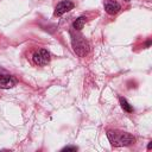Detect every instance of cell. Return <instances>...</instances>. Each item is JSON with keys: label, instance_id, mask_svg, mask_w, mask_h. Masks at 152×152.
<instances>
[{"label": "cell", "instance_id": "6da1fadb", "mask_svg": "<svg viewBox=\"0 0 152 152\" xmlns=\"http://www.w3.org/2000/svg\"><path fill=\"white\" fill-rule=\"evenodd\" d=\"M107 137H108L110 144L115 147L128 146L135 141V138L132 134L126 133V132H121V131H108Z\"/></svg>", "mask_w": 152, "mask_h": 152}, {"label": "cell", "instance_id": "7a4b0ae2", "mask_svg": "<svg viewBox=\"0 0 152 152\" xmlns=\"http://www.w3.org/2000/svg\"><path fill=\"white\" fill-rule=\"evenodd\" d=\"M71 42H72V48L76 55H78L80 57H86V55H88L89 44L82 36H72Z\"/></svg>", "mask_w": 152, "mask_h": 152}, {"label": "cell", "instance_id": "3957f363", "mask_svg": "<svg viewBox=\"0 0 152 152\" xmlns=\"http://www.w3.org/2000/svg\"><path fill=\"white\" fill-rule=\"evenodd\" d=\"M33 62L37 65H46L50 62V53L45 49H40L33 55Z\"/></svg>", "mask_w": 152, "mask_h": 152}, {"label": "cell", "instance_id": "277c9868", "mask_svg": "<svg viewBox=\"0 0 152 152\" xmlns=\"http://www.w3.org/2000/svg\"><path fill=\"white\" fill-rule=\"evenodd\" d=\"M74 8V4L70 1V0H63L61 2L57 4V6L55 7V12H53V15L55 17H61L63 15L64 13L69 12L70 10Z\"/></svg>", "mask_w": 152, "mask_h": 152}, {"label": "cell", "instance_id": "5b68a950", "mask_svg": "<svg viewBox=\"0 0 152 152\" xmlns=\"http://www.w3.org/2000/svg\"><path fill=\"white\" fill-rule=\"evenodd\" d=\"M15 78L11 75H1L0 74V88L2 89H10L15 86Z\"/></svg>", "mask_w": 152, "mask_h": 152}, {"label": "cell", "instance_id": "8992f818", "mask_svg": "<svg viewBox=\"0 0 152 152\" xmlns=\"http://www.w3.org/2000/svg\"><path fill=\"white\" fill-rule=\"evenodd\" d=\"M104 11L108 14L114 15L120 11V5L115 0H104Z\"/></svg>", "mask_w": 152, "mask_h": 152}, {"label": "cell", "instance_id": "52a82bcc", "mask_svg": "<svg viewBox=\"0 0 152 152\" xmlns=\"http://www.w3.org/2000/svg\"><path fill=\"white\" fill-rule=\"evenodd\" d=\"M86 19H87L86 17H80V18H77V19L74 21V28L77 30V31L82 30L83 26H84V24H86Z\"/></svg>", "mask_w": 152, "mask_h": 152}, {"label": "cell", "instance_id": "ba28073f", "mask_svg": "<svg viewBox=\"0 0 152 152\" xmlns=\"http://www.w3.org/2000/svg\"><path fill=\"white\" fill-rule=\"evenodd\" d=\"M119 101H120V104H121V107H122V109H124V110H126L127 113H131V112L133 110L132 106L127 102V100H126V99H124V97H119Z\"/></svg>", "mask_w": 152, "mask_h": 152}, {"label": "cell", "instance_id": "9c48e42d", "mask_svg": "<svg viewBox=\"0 0 152 152\" xmlns=\"http://www.w3.org/2000/svg\"><path fill=\"white\" fill-rule=\"evenodd\" d=\"M77 150V147L76 146H66V147H64L62 151L63 152H65V151H76Z\"/></svg>", "mask_w": 152, "mask_h": 152}, {"label": "cell", "instance_id": "30bf717a", "mask_svg": "<svg viewBox=\"0 0 152 152\" xmlns=\"http://www.w3.org/2000/svg\"><path fill=\"white\" fill-rule=\"evenodd\" d=\"M151 147H152V142H150V144H148V146H147V148H148V150H150V148H151Z\"/></svg>", "mask_w": 152, "mask_h": 152}, {"label": "cell", "instance_id": "8fae6325", "mask_svg": "<svg viewBox=\"0 0 152 152\" xmlns=\"http://www.w3.org/2000/svg\"><path fill=\"white\" fill-rule=\"evenodd\" d=\"M125 1H126V2H128V1H131V0H125Z\"/></svg>", "mask_w": 152, "mask_h": 152}]
</instances>
